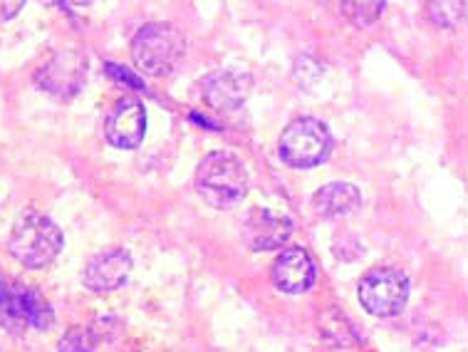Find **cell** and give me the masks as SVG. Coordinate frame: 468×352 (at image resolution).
<instances>
[{"label":"cell","instance_id":"obj_1","mask_svg":"<svg viewBox=\"0 0 468 352\" xmlns=\"http://www.w3.org/2000/svg\"><path fill=\"white\" fill-rule=\"evenodd\" d=\"M62 243L65 239L60 226L50 216L35 208H26L10 229V253L26 268H45L52 263L60 256Z\"/></svg>","mask_w":468,"mask_h":352},{"label":"cell","instance_id":"obj_2","mask_svg":"<svg viewBox=\"0 0 468 352\" xmlns=\"http://www.w3.org/2000/svg\"><path fill=\"white\" fill-rule=\"evenodd\" d=\"M186 55V37L171 23H149L132 40V58L139 72L162 78L176 69Z\"/></svg>","mask_w":468,"mask_h":352},{"label":"cell","instance_id":"obj_3","mask_svg":"<svg viewBox=\"0 0 468 352\" xmlns=\"http://www.w3.org/2000/svg\"><path fill=\"white\" fill-rule=\"evenodd\" d=\"M197 191L206 204L226 208L239 204L248 194V169L230 152H211L198 164Z\"/></svg>","mask_w":468,"mask_h":352},{"label":"cell","instance_id":"obj_4","mask_svg":"<svg viewBox=\"0 0 468 352\" xmlns=\"http://www.w3.org/2000/svg\"><path fill=\"white\" fill-rule=\"evenodd\" d=\"M281 159L295 169H313L317 164L327 162V156L333 152V137L330 129L324 127L320 120L313 117H300L290 122L282 129L281 142H278Z\"/></svg>","mask_w":468,"mask_h":352},{"label":"cell","instance_id":"obj_5","mask_svg":"<svg viewBox=\"0 0 468 352\" xmlns=\"http://www.w3.org/2000/svg\"><path fill=\"white\" fill-rule=\"evenodd\" d=\"M409 278L397 268H372L359 281V303L377 318H392L407 308Z\"/></svg>","mask_w":468,"mask_h":352},{"label":"cell","instance_id":"obj_6","mask_svg":"<svg viewBox=\"0 0 468 352\" xmlns=\"http://www.w3.org/2000/svg\"><path fill=\"white\" fill-rule=\"evenodd\" d=\"M0 310L3 318H8L16 325L37 327V330L52 325L50 303L30 285L0 281Z\"/></svg>","mask_w":468,"mask_h":352},{"label":"cell","instance_id":"obj_7","mask_svg":"<svg viewBox=\"0 0 468 352\" xmlns=\"http://www.w3.org/2000/svg\"><path fill=\"white\" fill-rule=\"evenodd\" d=\"M87 78V58L77 50L58 52L52 60H48L37 72V85L45 92L58 100L75 97Z\"/></svg>","mask_w":468,"mask_h":352},{"label":"cell","instance_id":"obj_8","mask_svg":"<svg viewBox=\"0 0 468 352\" xmlns=\"http://www.w3.org/2000/svg\"><path fill=\"white\" fill-rule=\"evenodd\" d=\"M146 132V110L136 97H122L120 102L112 107L104 137L117 149H136L142 144Z\"/></svg>","mask_w":468,"mask_h":352},{"label":"cell","instance_id":"obj_9","mask_svg":"<svg viewBox=\"0 0 468 352\" xmlns=\"http://www.w3.org/2000/svg\"><path fill=\"white\" fill-rule=\"evenodd\" d=\"M132 256L127 249H107L87 261L82 281L92 293H112L127 283L132 273Z\"/></svg>","mask_w":468,"mask_h":352},{"label":"cell","instance_id":"obj_10","mask_svg":"<svg viewBox=\"0 0 468 352\" xmlns=\"http://www.w3.org/2000/svg\"><path fill=\"white\" fill-rule=\"evenodd\" d=\"M253 90V78L246 69H216L204 80V100L218 112L239 110Z\"/></svg>","mask_w":468,"mask_h":352},{"label":"cell","instance_id":"obj_11","mask_svg":"<svg viewBox=\"0 0 468 352\" xmlns=\"http://www.w3.org/2000/svg\"><path fill=\"white\" fill-rule=\"evenodd\" d=\"M292 236L288 216L272 214L268 208H250L243 221V240L250 251H275Z\"/></svg>","mask_w":468,"mask_h":352},{"label":"cell","instance_id":"obj_12","mask_svg":"<svg viewBox=\"0 0 468 352\" xmlns=\"http://www.w3.org/2000/svg\"><path fill=\"white\" fill-rule=\"evenodd\" d=\"M271 278L278 291L300 295V293L310 291L315 283V263L307 251L288 249L272 261Z\"/></svg>","mask_w":468,"mask_h":352},{"label":"cell","instance_id":"obj_13","mask_svg":"<svg viewBox=\"0 0 468 352\" xmlns=\"http://www.w3.org/2000/svg\"><path fill=\"white\" fill-rule=\"evenodd\" d=\"M359 207H362V194L355 184H347V181L324 184L323 189H317L315 197H313L315 214L324 216V219H340V216L355 214Z\"/></svg>","mask_w":468,"mask_h":352},{"label":"cell","instance_id":"obj_14","mask_svg":"<svg viewBox=\"0 0 468 352\" xmlns=\"http://www.w3.org/2000/svg\"><path fill=\"white\" fill-rule=\"evenodd\" d=\"M60 352H94L97 350V340H94L92 330H87L82 325H72L65 330V336L60 337L58 345Z\"/></svg>","mask_w":468,"mask_h":352},{"label":"cell","instance_id":"obj_15","mask_svg":"<svg viewBox=\"0 0 468 352\" xmlns=\"http://www.w3.org/2000/svg\"><path fill=\"white\" fill-rule=\"evenodd\" d=\"M342 10H345V16H347L355 26L367 27L382 17L384 3H342Z\"/></svg>","mask_w":468,"mask_h":352},{"label":"cell","instance_id":"obj_16","mask_svg":"<svg viewBox=\"0 0 468 352\" xmlns=\"http://www.w3.org/2000/svg\"><path fill=\"white\" fill-rule=\"evenodd\" d=\"M23 8H26V5H23L20 0H16V3H3V0H0V23L13 20Z\"/></svg>","mask_w":468,"mask_h":352}]
</instances>
